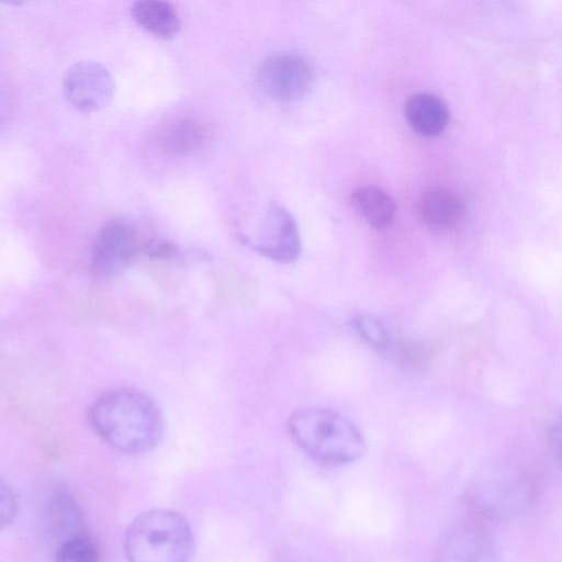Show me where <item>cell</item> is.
Instances as JSON below:
<instances>
[{"instance_id":"1","label":"cell","mask_w":562,"mask_h":562,"mask_svg":"<svg viewBox=\"0 0 562 562\" xmlns=\"http://www.w3.org/2000/svg\"><path fill=\"white\" fill-rule=\"evenodd\" d=\"M90 422L109 446L124 453L150 451L164 435L157 404L132 387L115 389L100 396L90 409Z\"/></svg>"},{"instance_id":"2","label":"cell","mask_w":562,"mask_h":562,"mask_svg":"<svg viewBox=\"0 0 562 562\" xmlns=\"http://www.w3.org/2000/svg\"><path fill=\"white\" fill-rule=\"evenodd\" d=\"M289 430L297 446L324 465L352 463L366 451V440L359 428L331 409H297L289 418Z\"/></svg>"},{"instance_id":"3","label":"cell","mask_w":562,"mask_h":562,"mask_svg":"<svg viewBox=\"0 0 562 562\" xmlns=\"http://www.w3.org/2000/svg\"><path fill=\"white\" fill-rule=\"evenodd\" d=\"M128 562H190L194 536L187 519L177 512L150 509L128 525L124 537Z\"/></svg>"},{"instance_id":"4","label":"cell","mask_w":562,"mask_h":562,"mask_svg":"<svg viewBox=\"0 0 562 562\" xmlns=\"http://www.w3.org/2000/svg\"><path fill=\"white\" fill-rule=\"evenodd\" d=\"M535 481L517 471H488L474 477L465 488L473 513L493 521H509L522 516L536 501Z\"/></svg>"},{"instance_id":"5","label":"cell","mask_w":562,"mask_h":562,"mask_svg":"<svg viewBox=\"0 0 562 562\" xmlns=\"http://www.w3.org/2000/svg\"><path fill=\"white\" fill-rule=\"evenodd\" d=\"M135 228L126 221L114 218L97 233L91 248L90 268L93 276L110 279L122 274L142 254Z\"/></svg>"},{"instance_id":"6","label":"cell","mask_w":562,"mask_h":562,"mask_svg":"<svg viewBox=\"0 0 562 562\" xmlns=\"http://www.w3.org/2000/svg\"><path fill=\"white\" fill-rule=\"evenodd\" d=\"M243 239L256 252L281 263L295 261L302 250L295 218L276 203L268 206L254 232L244 235Z\"/></svg>"},{"instance_id":"7","label":"cell","mask_w":562,"mask_h":562,"mask_svg":"<svg viewBox=\"0 0 562 562\" xmlns=\"http://www.w3.org/2000/svg\"><path fill=\"white\" fill-rule=\"evenodd\" d=\"M314 79L308 60L295 52H280L259 66L257 80L261 91L278 102H292L305 95Z\"/></svg>"},{"instance_id":"8","label":"cell","mask_w":562,"mask_h":562,"mask_svg":"<svg viewBox=\"0 0 562 562\" xmlns=\"http://www.w3.org/2000/svg\"><path fill=\"white\" fill-rule=\"evenodd\" d=\"M64 95L77 111L91 113L113 99L115 85L110 71L94 60H79L69 66L63 79Z\"/></svg>"},{"instance_id":"9","label":"cell","mask_w":562,"mask_h":562,"mask_svg":"<svg viewBox=\"0 0 562 562\" xmlns=\"http://www.w3.org/2000/svg\"><path fill=\"white\" fill-rule=\"evenodd\" d=\"M434 562H499V548L492 533L476 522H461L439 539Z\"/></svg>"},{"instance_id":"10","label":"cell","mask_w":562,"mask_h":562,"mask_svg":"<svg viewBox=\"0 0 562 562\" xmlns=\"http://www.w3.org/2000/svg\"><path fill=\"white\" fill-rule=\"evenodd\" d=\"M417 215L420 222L435 231H449L462 224L467 205L461 195L449 189H431L419 198Z\"/></svg>"},{"instance_id":"11","label":"cell","mask_w":562,"mask_h":562,"mask_svg":"<svg viewBox=\"0 0 562 562\" xmlns=\"http://www.w3.org/2000/svg\"><path fill=\"white\" fill-rule=\"evenodd\" d=\"M44 522L47 533L58 544L87 535L79 504L66 491H58L50 497L45 508Z\"/></svg>"},{"instance_id":"12","label":"cell","mask_w":562,"mask_h":562,"mask_svg":"<svg viewBox=\"0 0 562 562\" xmlns=\"http://www.w3.org/2000/svg\"><path fill=\"white\" fill-rule=\"evenodd\" d=\"M404 115L415 132L434 137L448 125L450 112L441 98L429 92H418L406 100Z\"/></svg>"},{"instance_id":"13","label":"cell","mask_w":562,"mask_h":562,"mask_svg":"<svg viewBox=\"0 0 562 562\" xmlns=\"http://www.w3.org/2000/svg\"><path fill=\"white\" fill-rule=\"evenodd\" d=\"M131 14L139 26L160 38H172L181 29L178 13L167 1H136L131 8Z\"/></svg>"},{"instance_id":"14","label":"cell","mask_w":562,"mask_h":562,"mask_svg":"<svg viewBox=\"0 0 562 562\" xmlns=\"http://www.w3.org/2000/svg\"><path fill=\"white\" fill-rule=\"evenodd\" d=\"M351 202L361 217L374 229L387 228L395 218V201L379 187L364 186L356 189Z\"/></svg>"},{"instance_id":"15","label":"cell","mask_w":562,"mask_h":562,"mask_svg":"<svg viewBox=\"0 0 562 562\" xmlns=\"http://www.w3.org/2000/svg\"><path fill=\"white\" fill-rule=\"evenodd\" d=\"M162 146L176 155H187L199 149L204 142L202 126L192 120H180L162 133Z\"/></svg>"},{"instance_id":"16","label":"cell","mask_w":562,"mask_h":562,"mask_svg":"<svg viewBox=\"0 0 562 562\" xmlns=\"http://www.w3.org/2000/svg\"><path fill=\"white\" fill-rule=\"evenodd\" d=\"M99 559L98 547L88 533L59 543L55 551V562H99Z\"/></svg>"},{"instance_id":"17","label":"cell","mask_w":562,"mask_h":562,"mask_svg":"<svg viewBox=\"0 0 562 562\" xmlns=\"http://www.w3.org/2000/svg\"><path fill=\"white\" fill-rule=\"evenodd\" d=\"M358 335L370 346L381 349L389 344L390 337L383 322L372 314H358L353 318Z\"/></svg>"},{"instance_id":"18","label":"cell","mask_w":562,"mask_h":562,"mask_svg":"<svg viewBox=\"0 0 562 562\" xmlns=\"http://www.w3.org/2000/svg\"><path fill=\"white\" fill-rule=\"evenodd\" d=\"M16 512V496L12 488L0 477V530L12 524Z\"/></svg>"},{"instance_id":"19","label":"cell","mask_w":562,"mask_h":562,"mask_svg":"<svg viewBox=\"0 0 562 562\" xmlns=\"http://www.w3.org/2000/svg\"><path fill=\"white\" fill-rule=\"evenodd\" d=\"M142 254L151 259H172L178 257L179 249L172 243L151 239L142 245Z\"/></svg>"}]
</instances>
